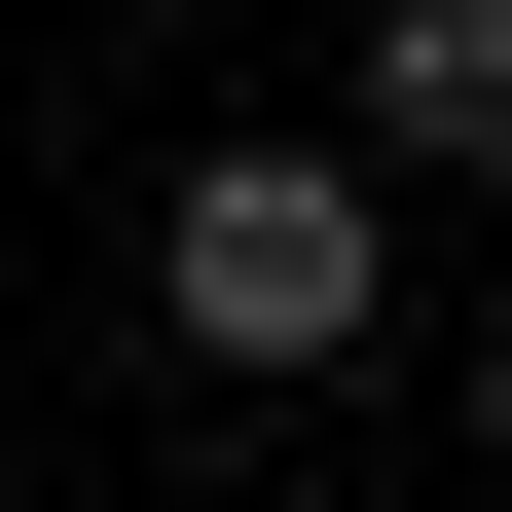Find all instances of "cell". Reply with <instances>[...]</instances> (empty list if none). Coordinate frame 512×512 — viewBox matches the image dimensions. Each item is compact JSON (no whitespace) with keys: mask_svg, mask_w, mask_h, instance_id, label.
I'll list each match as a JSON object with an SVG mask.
<instances>
[{"mask_svg":"<svg viewBox=\"0 0 512 512\" xmlns=\"http://www.w3.org/2000/svg\"><path fill=\"white\" fill-rule=\"evenodd\" d=\"M366 293H403V183L366 147H183L147 183V330L183 366H366Z\"/></svg>","mask_w":512,"mask_h":512,"instance_id":"obj_1","label":"cell"},{"mask_svg":"<svg viewBox=\"0 0 512 512\" xmlns=\"http://www.w3.org/2000/svg\"><path fill=\"white\" fill-rule=\"evenodd\" d=\"M366 183H512V0H366Z\"/></svg>","mask_w":512,"mask_h":512,"instance_id":"obj_2","label":"cell"},{"mask_svg":"<svg viewBox=\"0 0 512 512\" xmlns=\"http://www.w3.org/2000/svg\"><path fill=\"white\" fill-rule=\"evenodd\" d=\"M476 476H512V330H476Z\"/></svg>","mask_w":512,"mask_h":512,"instance_id":"obj_3","label":"cell"}]
</instances>
